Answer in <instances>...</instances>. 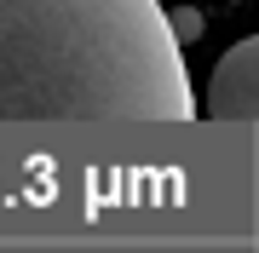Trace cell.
I'll list each match as a JSON object with an SVG mask.
<instances>
[{
	"label": "cell",
	"mask_w": 259,
	"mask_h": 253,
	"mask_svg": "<svg viewBox=\"0 0 259 253\" xmlns=\"http://www.w3.org/2000/svg\"><path fill=\"white\" fill-rule=\"evenodd\" d=\"M161 0H0V121H196Z\"/></svg>",
	"instance_id": "6da1fadb"
},
{
	"label": "cell",
	"mask_w": 259,
	"mask_h": 253,
	"mask_svg": "<svg viewBox=\"0 0 259 253\" xmlns=\"http://www.w3.org/2000/svg\"><path fill=\"white\" fill-rule=\"evenodd\" d=\"M207 115L213 121L259 127V35L236 40L207 75Z\"/></svg>",
	"instance_id": "7a4b0ae2"
},
{
	"label": "cell",
	"mask_w": 259,
	"mask_h": 253,
	"mask_svg": "<svg viewBox=\"0 0 259 253\" xmlns=\"http://www.w3.org/2000/svg\"><path fill=\"white\" fill-rule=\"evenodd\" d=\"M167 23H173V35H179V40H202V12H196V6L167 12Z\"/></svg>",
	"instance_id": "3957f363"
}]
</instances>
